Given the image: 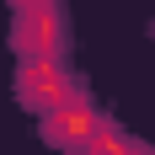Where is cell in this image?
I'll use <instances>...</instances> for the list:
<instances>
[{"label":"cell","mask_w":155,"mask_h":155,"mask_svg":"<svg viewBox=\"0 0 155 155\" xmlns=\"http://www.w3.org/2000/svg\"><path fill=\"white\" fill-rule=\"evenodd\" d=\"M11 43H16V54H27L32 64H38V59H48V54H54V43H59V16H54V5H32V11H16Z\"/></svg>","instance_id":"obj_1"},{"label":"cell","mask_w":155,"mask_h":155,"mask_svg":"<svg viewBox=\"0 0 155 155\" xmlns=\"http://www.w3.org/2000/svg\"><path fill=\"white\" fill-rule=\"evenodd\" d=\"M96 112L86 107V102H59L54 112H43V134H48V144H91V134H96Z\"/></svg>","instance_id":"obj_2"},{"label":"cell","mask_w":155,"mask_h":155,"mask_svg":"<svg viewBox=\"0 0 155 155\" xmlns=\"http://www.w3.org/2000/svg\"><path fill=\"white\" fill-rule=\"evenodd\" d=\"M86 155H139V150H134V144H128L118 128H107V123H102V128L91 134V150H86Z\"/></svg>","instance_id":"obj_3"},{"label":"cell","mask_w":155,"mask_h":155,"mask_svg":"<svg viewBox=\"0 0 155 155\" xmlns=\"http://www.w3.org/2000/svg\"><path fill=\"white\" fill-rule=\"evenodd\" d=\"M16 11H32V5H48V0H11Z\"/></svg>","instance_id":"obj_4"},{"label":"cell","mask_w":155,"mask_h":155,"mask_svg":"<svg viewBox=\"0 0 155 155\" xmlns=\"http://www.w3.org/2000/svg\"><path fill=\"white\" fill-rule=\"evenodd\" d=\"M139 155H150V150H139Z\"/></svg>","instance_id":"obj_5"}]
</instances>
